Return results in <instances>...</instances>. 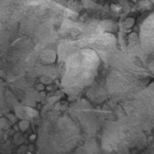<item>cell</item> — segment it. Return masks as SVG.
Returning <instances> with one entry per match:
<instances>
[]
</instances>
